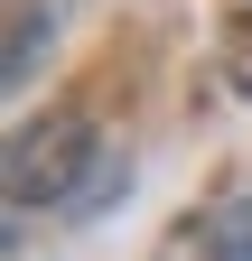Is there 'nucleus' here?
Returning <instances> with one entry per match:
<instances>
[{
    "label": "nucleus",
    "instance_id": "obj_1",
    "mask_svg": "<svg viewBox=\"0 0 252 261\" xmlns=\"http://www.w3.org/2000/svg\"><path fill=\"white\" fill-rule=\"evenodd\" d=\"M121 187V159H103L84 112H47V121H19L10 130V159H0V196L10 215H38V205H103Z\"/></svg>",
    "mask_w": 252,
    "mask_h": 261
},
{
    "label": "nucleus",
    "instance_id": "obj_2",
    "mask_svg": "<svg viewBox=\"0 0 252 261\" xmlns=\"http://www.w3.org/2000/svg\"><path fill=\"white\" fill-rule=\"evenodd\" d=\"M206 215H215L224 261H252V168H234L224 187H215V196H206Z\"/></svg>",
    "mask_w": 252,
    "mask_h": 261
},
{
    "label": "nucleus",
    "instance_id": "obj_3",
    "mask_svg": "<svg viewBox=\"0 0 252 261\" xmlns=\"http://www.w3.org/2000/svg\"><path fill=\"white\" fill-rule=\"evenodd\" d=\"M149 261H224V243H215V215H178L168 233H159V252Z\"/></svg>",
    "mask_w": 252,
    "mask_h": 261
},
{
    "label": "nucleus",
    "instance_id": "obj_4",
    "mask_svg": "<svg viewBox=\"0 0 252 261\" xmlns=\"http://www.w3.org/2000/svg\"><path fill=\"white\" fill-rule=\"evenodd\" d=\"M234 84H243V93H252V56H243V65H234Z\"/></svg>",
    "mask_w": 252,
    "mask_h": 261
}]
</instances>
